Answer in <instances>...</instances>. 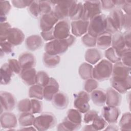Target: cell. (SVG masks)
Here are the masks:
<instances>
[{
    "mask_svg": "<svg viewBox=\"0 0 131 131\" xmlns=\"http://www.w3.org/2000/svg\"><path fill=\"white\" fill-rule=\"evenodd\" d=\"M75 40V37L71 34L66 39H54L46 43L45 46V52L53 55L62 54L68 50L69 47L74 43Z\"/></svg>",
    "mask_w": 131,
    "mask_h": 131,
    "instance_id": "obj_1",
    "label": "cell"
},
{
    "mask_svg": "<svg viewBox=\"0 0 131 131\" xmlns=\"http://www.w3.org/2000/svg\"><path fill=\"white\" fill-rule=\"evenodd\" d=\"M124 14L123 11L120 8L112 9L106 16V31L112 34L121 32L123 28Z\"/></svg>",
    "mask_w": 131,
    "mask_h": 131,
    "instance_id": "obj_2",
    "label": "cell"
},
{
    "mask_svg": "<svg viewBox=\"0 0 131 131\" xmlns=\"http://www.w3.org/2000/svg\"><path fill=\"white\" fill-rule=\"evenodd\" d=\"M113 65L107 59L99 61L93 67V78L97 81H104L109 79L112 74Z\"/></svg>",
    "mask_w": 131,
    "mask_h": 131,
    "instance_id": "obj_3",
    "label": "cell"
},
{
    "mask_svg": "<svg viewBox=\"0 0 131 131\" xmlns=\"http://www.w3.org/2000/svg\"><path fill=\"white\" fill-rule=\"evenodd\" d=\"M56 122V118L53 113L45 112L35 118L33 126L37 130H47L54 127Z\"/></svg>",
    "mask_w": 131,
    "mask_h": 131,
    "instance_id": "obj_4",
    "label": "cell"
},
{
    "mask_svg": "<svg viewBox=\"0 0 131 131\" xmlns=\"http://www.w3.org/2000/svg\"><path fill=\"white\" fill-rule=\"evenodd\" d=\"M106 16L104 14H100L89 21L88 33L97 37L106 31Z\"/></svg>",
    "mask_w": 131,
    "mask_h": 131,
    "instance_id": "obj_5",
    "label": "cell"
},
{
    "mask_svg": "<svg viewBox=\"0 0 131 131\" xmlns=\"http://www.w3.org/2000/svg\"><path fill=\"white\" fill-rule=\"evenodd\" d=\"M83 15L82 19L90 21L94 17L101 14L100 1H86L83 4Z\"/></svg>",
    "mask_w": 131,
    "mask_h": 131,
    "instance_id": "obj_6",
    "label": "cell"
},
{
    "mask_svg": "<svg viewBox=\"0 0 131 131\" xmlns=\"http://www.w3.org/2000/svg\"><path fill=\"white\" fill-rule=\"evenodd\" d=\"M90 95L85 91H81L75 95L74 106L75 108L81 114H85L90 109L89 102Z\"/></svg>",
    "mask_w": 131,
    "mask_h": 131,
    "instance_id": "obj_7",
    "label": "cell"
},
{
    "mask_svg": "<svg viewBox=\"0 0 131 131\" xmlns=\"http://www.w3.org/2000/svg\"><path fill=\"white\" fill-rule=\"evenodd\" d=\"M74 2V1H51L54 6L53 11L59 20H63L69 17L70 8Z\"/></svg>",
    "mask_w": 131,
    "mask_h": 131,
    "instance_id": "obj_8",
    "label": "cell"
},
{
    "mask_svg": "<svg viewBox=\"0 0 131 131\" xmlns=\"http://www.w3.org/2000/svg\"><path fill=\"white\" fill-rule=\"evenodd\" d=\"M112 88L120 94H125L131 88L130 76L127 77H117L112 76L111 78Z\"/></svg>",
    "mask_w": 131,
    "mask_h": 131,
    "instance_id": "obj_9",
    "label": "cell"
},
{
    "mask_svg": "<svg viewBox=\"0 0 131 131\" xmlns=\"http://www.w3.org/2000/svg\"><path fill=\"white\" fill-rule=\"evenodd\" d=\"M0 102L1 114L3 113V111L6 112L12 111L16 104V100L14 95L7 91H1Z\"/></svg>",
    "mask_w": 131,
    "mask_h": 131,
    "instance_id": "obj_10",
    "label": "cell"
},
{
    "mask_svg": "<svg viewBox=\"0 0 131 131\" xmlns=\"http://www.w3.org/2000/svg\"><path fill=\"white\" fill-rule=\"evenodd\" d=\"M59 19L55 14L52 12L41 15L39 20V27L41 31H47L52 29L58 22Z\"/></svg>",
    "mask_w": 131,
    "mask_h": 131,
    "instance_id": "obj_11",
    "label": "cell"
},
{
    "mask_svg": "<svg viewBox=\"0 0 131 131\" xmlns=\"http://www.w3.org/2000/svg\"><path fill=\"white\" fill-rule=\"evenodd\" d=\"M70 25L67 20L63 19L58 21L54 27L55 39H63L70 35Z\"/></svg>",
    "mask_w": 131,
    "mask_h": 131,
    "instance_id": "obj_12",
    "label": "cell"
},
{
    "mask_svg": "<svg viewBox=\"0 0 131 131\" xmlns=\"http://www.w3.org/2000/svg\"><path fill=\"white\" fill-rule=\"evenodd\" d=\"M120 115V110L118 106L106 105L102 110V117L109 124L117 123Z\"/></svg>",
    "mask_w": 131,
    "mask_h": 131,
    "instance_id": "obj_13",
    "label": "cell"
},
{
    "mask_svg": "<svg viewBox=\"0 0 131 131\" xmlns=\"http://www.w3.org/2000/svg\"><path fill=\"white\" fill-rule=\"evenodd\" d=\"M1 127L8 130H14L17 125V119L14 114L6 112L2 113L0 117Z\"/></svg>",
    "mask_w": 131,
    "mask_h": 131,
    "instance_id": "obj_14",
    "label": "cell"
},
{
    "mask_svg": "<svg viewBox=\"0 0 131 131\" xmlns=\"http://www.w3.org/2000/svg\"><path fill=\"white\" fill-rule=\"evenodd\" d=\"M25 39L23 32L17 28H11L7 33V40L13 46H19Z\"/></svg>",
    "mask_w": 131,
    "mask_h": 131,
    "instance_id": "obj_15",
    "label": "cell"
},
{
    "mask_svg": "<svg viewBox=\"0 0 131 131\" xmlns=\"http://www.w3.org/2000/svg\"><path fill=\"white\" fill-rule=\"evenodd\" d=\"M59 89V85L57 81L53 77H50L48 83L43 87V98L47 101H52L53 97L57 94Z\"/></svg>",
    "mask_w": 131,
    "mask_h": 131,
    "instance_id": "obj_16",
    "label": "cell"
},
{
    "mask_svg": "<svg viewBox=\"0 0 131 131\" xmlns=\"http://www.w3.org/2000/svg\"><path fill=\"white\" fill-rule=\"evenodd\" d=\"M89 21L83 19L73 20L71 24V32L74 36H81L88 32Z\"/></svg>",
    "mask_w": 131,
    "mask_h": 131,
    "instance_id": "obj_17",
    "label": "cell"
},
{
    "mask_svg": "<svg viewBox=\"0 0 131 131\" xmlns=\"http://www.w3.org/2000/svg\"><path fill=\"white\" fill-rule=\"evenodd\" d=\"M122 97L118 92L113 88H109L106 92V102L107 105L118 106L121 102Z\"/></svg>",
    "mask_w": 131,
    "mask_h": 131,
    "instance_id": "obj_18",
    "label": "cell"
},
{
    "mask_svg": "<svg viewBox=\"0 0 131 131\" xmlns=\"http://www.w3.org/2000/svg\"><path fill=\"white\" fill-rule=\"evenodd\" d=\"M18 61L23 70L34 68L36 65V58L31 53L25 52L19 55Z\"/></svg>",
    "mask_w": 131,
    "mask_h": 131,
    "instance_id": "obj_19",
    "label": "cell"
},
{
    "mask_svg": "<svg viewBox=\"0 0 131 131\" xmlns=\"http://www.w3.org/2000/svg\"><path fill=\"white\" fill-rule=\"evenodd\" d=\"M26 48L30 51H34L39 49L43 44V39L38 35H32L28 36L25 40Z\"/></svg>",
    "mask_w": 131,
    "mask_h": 131,
    "instance_id": "obj_20",
    "label": "cell"
},
{
    "mask_svg": "<svg viewBox=\"0 0 131 131\" xmlns=\"http://www.w3.org/2000/svg\"><path fill=\"white\" fill-rule=\"evenodd\" d=\"M112 47H113L119 53L120 57L123 51L127 48L125 44L122 33L121 32H118L114 33L112 36Z\"/></svg>",
    "mask_w": 131,
    "mask_h": 131,
    "instance_id": "obj_21",
    "label": "cell"
},
{
    "mask_svg": "<svg viewBox=\"0 0 131 131\" xmlns=\"http://www.w3.org/2000/svg\"><path fill=\"white\" fill-rule=\"evenodd\" d=\"M113 34L108 32L104 31L97 37L96 46L99 49L105 50L110 47L112 45Z\"/></svg>",
    "mask_w": 131,
    "mask_h": 131,
    "instance_id": "obj_22",
    "label": "cell"
},
{
    "mask_svg": "<svg viewBox=\"0 0 131 131\" xmlns=\"http://www.w3.org/2000/svg\"><path fill=\"white\" fill-rule=\"evenodd\" d=\"M130 76V68H129L121 61L115 63L113 67L112 76L117 77H127Z\"/></svg>",
    "mask_w": 131,
    "mask_h": 131,
    "instance_id": "obj_23",
    "label": "cell"
},
{
    "mask_svg": "<svg viewBox=\"0 0 131 131\" xmlns=\"http://www.w3.org/2000/svg\"><path fill=\"white\" fill-rule=\"evenodd\" d=\"M102 54L100 51L94 48L88 49L85 53L84 58L85 61L92 64H97L102 58Z\"/></svg>",
    "mask_w": 131,
    "mask_h": 131,
    "instance_id": "obj_24",
    "label": "cell"
},
{
    "mask_svg": "<svg viewBox=\"0 0 131 131\" xmlns=\"http://www.w3.org/2000/svg\"><path fill=\"white\" fill-rule=\"evenodd\" d=\"M83 15V4L74 1V3L70 8L69 17L71 19L77 20L82 19Z\"/></svg>",
    "mask_w": 131,
    "mask_h": 131,
    "instance_id": "obj_25",
    "label": "cell"
},
{
    "mask_svg": "<svg viewBox=\"0 0 131 131\" xmlns=\"http://www.w3.org/2000/svg\"><path fill=\"white\" fill-rule=\"evenodd\" d=\"M52 104L57 109L63 110L69 104V98L66 94L63 92H58L53 97Z\"/></svg>",
    "mask_w": 131,
    "mask_h": 131,
    "instance_id": "obj_26",
    "label": "cell"
},
{
    "mask_svg": "<svg viewBox=\"0 0 131 131\" xmlns=\"http://www.w3.org/2000/svg\"><path fill=\"white\" fill-rule=\"evenodd\" d=\"M36 73V71L34 68L22 70L20 77L24 83L27 85L31 86L35 84Z\"/></svg>",
    "mask_w": 131,
    "mask_h": 131,
    "instance_id": "obj_27",
    "label": "cell"
},
{
    "mask_svg": "<svg viewBox=\"0 0 131 131\" xmlns=\"http://www.w3.org/2000/svg\"><path fill=\"white\" fill-rule=\"evenodd\" d=\"M90 98L96 105L103 106L106 102V92L102 89H96L91 93Z\"/></svg>",
    "mask_w": 131,
    "mask_h": 131,
    "instance_id": "obj_28",
    "label": "cell"
},
{
    "mask_svg": "<svg viewBox=\"0 0 131 131\" xmlns=\"http://www.w3.org/2000/svg\"><path fill=\"white\" fill-rule=\"evenodd\" d=\"M13 73L9 67L8 63H4L1 67V84L7 85L10 83Z\"/></svg>",
    "mask_w": 131,
    "mask_h": 131,
    "instance_id": "obj_29",
    "label": "cell"
},
{
    "mask_svg": "<svg viewBox=\"0 0 131 131\" xmlns=\"http://www.w3.org/2000/svg\"><path fill=\"white\" fill-rule=\"evenodd\" d=\"M43 63L47 68H53L58 65L60 61L59 55H53L44 53L42 58Z\"/></svg>",
    "mask_w": 131,
    "mask_h": 131,
    "instance_id": "obj_30",
    "label": "cell"
},
{
    "mask_svg": "<svg viewBox=\"0 0 131 131\" xmlns=\"http://www.w3.org/2000/svg\"><path fill=\"white\" fill-rule=\"evenodd\" d=\"M93 67L92 64L88 62L82 63L79 67L78 73L80 77L83 80H87L93 78Z\"/></svg>",
    "mask_w": 131,
    "mask_h": 131,
    "instance_id": "obj_31",
    "label": "cell"
},
{
    "mask_svg": "<svg viewBox=\"0 0 131 131\" xmlns=\"http://www.w3.org/2000/svg\"><path fill=\"white\" fill-rule=\"evenodd\" d=\"M35 117L31 112L21 113L18 118V122L22 127H27L33 125Z\"/></svg>",
    "mask_w": 131,
    "mask_h": 131,
    "instance_id": "obj_32",
    "label": "cell"
},
{
    "mask_svg": "<svg viewBox=\"0 0 131 131\" xmlns=\"http://www.w3.org/2000/svg\"><path fill=\"white\" fill-rule=\"evenodd\" d=\"M43 88L42 86L37 84L31 85L29 89V97L31 99H36L41 100L43 98Z\"/></svg>",
    "mask_w": 131,
    "mask_h": 131,
    "instance_id": "obj_33",
    "label": "cell"
},
{
    "mask_svg": "<svg viewBox=\"0 0 131 131\" xmlns=\"http://www.w3.org/2000/svg\"><path fill=\"white\" fill-rule=\"evenodd\" d=\"M81 127L80 124H77L74 123L66 117V118L59 123L57 127V130H78Z\"/></svg>",
    "mask_w": 131,
    "mask_h": 131,
    "instance_id": "obj_34",
    "label": "cell"
},
{
    "mask_svg": "<svg viewBox=\"0 0 131 131\" xmlns=\"http://www.w3.org/2000/svg\"><path fill=\"white\" fill-rule=\"evenodd\" d=\"M66 118L71 122L77 124H81L82 115L81 113L77 110L71 108L68 110L67 113Z\"/></svg>",
    "mask_w": 131,
    "mask_h": 131,
    "instance_id": "obj_35",
    "label": "cell"
},
{
    "mask_svg": "<svg viewBox=\"0 0 131 131\" xmlns=\"http://www.w3.org/2000/svg\"><path fill=\"white\" fill-rule=\"evenodd\" d=\"M119 127L121 130H130L131 114L130 112H126L123 114L119 121Z\"/></svg>",
    "mask_w": 131,
    "mask_h": 131,
    "instance_id": "obj_36",
    "label": "cell"
},
{
    "mask_svg": "<svg viewBox=\"0 0 131 131\" xmlns=\"http://www.w3.org/2000/svg\"><path fill=\"white\" fill-rule=\"evenodd\" d=\"M104 55L107 60L112 63H115L121 60V57L119 53L112 47H110L105 50Z\"/></svg>",
    "mask_w": 131,
    "mask_h": 131,
    "instance_id": "obj_37",
    "label": "cell"
},
{
    "mask_svg": "<svg viewBox=\"0 0 131 131\" xmlns=\"http://www.w3.org/2000/svg\"><path fill=\"white\" fill-rule=\"evenodd\" d=\"M50 79V77L47 72L43 71H40L36 73L35 84H38L43 88L48 83Z\"/></svg>",
    "mask_w": 131,
    "mask_h": 131,
    "instance_id": "obj_38",
    "label": "cell"
},
{
    "mask_svg": "<svg viewBox=\"0 0 131 131\" xmlns=\"http://www.w3.org/2000/svg\"><path fill=\"white\" fill-rule=\"evenodd\" d=\"M91 125L94 130H101L106 127L107 123L102 116L98 115L92 121Z\"/></svg>",
    "mask_w": 131,
    "mask_h": 131,
    "instance_id": "obj_39",
    "label": "cell"
},
{
    "mask_svg": "<svg viewBox=\"0 0 131 131\" xmlns=\"http://www.w3.org/2000/svg\"><path fill=\"white\" fill-rule=\"evenodd\" d=\"M17 107L20 112H31L32 107L31 99L26 98L20 100L17 103Z\"/></svg>",
    "mask_w": 131,
    "mask_h": 131,
    "instance_id": "obj_40",
    "label": "cell"
},
{
    "mask_svg": "<svg viewBox=\"0 0 131 131\" xmlns=\"http://www.w3.org/2000/svg\"><path fill=\"white\" fill-rule=\"evenodd\" d=\"M96 39L97 37H95L88 32L83 35L81 38V41L83 44L87 47L91 48H94L96 46Z\"/></svg>",
    "mask_w": 131,
    "mask_h": 131,
    "instance_id": "obj_41",
    "label": "cell"
},
{
    "mask_svg": "<svg viewBox=\"0 0 131 131\" xmlns=\"http://www.w3.org/2000/svg\"><path fill=\"white\" fill-rule=\"evenodd\" d=\"M99 85L98 81L93 78L85 80L84 84V90L88 93H91L94 90L97 89Z\"/></svg>",
    "mask_w": 131,
    "mask_h": 131,
    "instance_id": "obj_42",
    "label": "cell"
},
{
    "mask_svg": "<svg viewBox=\"0 0 131 131\" xmlns=\"http://www.w3.org/2000/svg\"><path fill=\"white\" fill-rule=\"evenodd\" d=\"M40 13L41 15L52 12V5L49 1H38Z\"/></svg>",
    "mask_w": 131,
    "mask_h": 131,
    "instance_id": "obj_43",
    "label": "cell"
},
{
    "mask_svg": "<svg viewBox=\"0 0 131 131\" xmlns=\"http://www.w3.org/2000/svg\"><path fill=\"white\" fill-rule=\"evenodd\" d=\"M8 64L13 73L16 74L21 73L23 69L18 60L15 59H9L8 60Z\"/></svg>",
    "mask_w": 131,
    "mask_h": 131,
    "instance_id": "obj_44",
    "label": "cell"
},
{
    "mask_svg": "<svg viewBox=\"0 0 131 131\" xmlns=\"http://www.w3.org/2000/svg\"><path fill=\"white\" fill-rule=\"evenodd\" d=\"M120 61L125 66L131 67V51L130 49H127L122 52L121 55Z\"/></svg>",
    "mask_w": 131,
    "mask_h": 131,
    "instance_id": "obj_45",
    "label": "cell"
},
{
    "mask_svg": "<svg viewBox=\"0 0 131 131\" xmlns=\"http://www.w3.org/2000/svg\"><path fill=\"white\" fill-rule=\"evenodd\" d=\"M11 28L10 24L8 22L1 23L0 25V41L7 40V33L9 29Z\"/></svg>",
    "mask_w": 131,
    "mask_h": 131,
    "instance_id": "obj_46",
    "label": "cell"
},
{
    "mask_svg": "<svg viewBox=\"0 0 131 131\" xmlns=\"http://www.w3.org/2000/svg\"><path fill=\"white\" fill-rule=\"evenodd\" d=\"M28 7L30 13L33 17H38L41 14L38 1H33Z\"/></svg>",
    "mask_w": 131,
    "mask_h": 131,
    "instance_id": "obj_47",
    "label": "cell"
},
{
    "mask_svg": "<svg viewBox=\"0 0 131 131\" xmlns=\"http://www.w3.org/2000/svg\"><path fill=\"white\" fill-rule=\"evenodd\" d=\"M31 111L33 114L40 113L42 111V103L38 99H31Z\"/></svg>",
    "mask_w": 131,
    "mask_h": 131,
    "instance_id": "obj_48",
    "label": "cell"
},
{
    "mask_svg": "<svg viewBox=\"0 0 131 131\" xmlns=\"http://www.w3.org/2000/svg\"><path fill=\"white\" fill-rule=\"evenodd\" d=\"M1 56L4 54H10L13 51V46L7 41H1Z\"/></svg>",
    "mask_w": 131,
    "mask_h": 131,
    "instance_id": "obj_49",
    "label": "cell"
},
{
    "mask_svg": "<svg viewBox=\"0 0 131 131\" xmlns=\"http://www.w3.org/2000/svg\"><path fill=\"white\" fill-rule=\"evenodd\" d=\"M11 6L10 2L7 1H0L1 16H6L11 10Z\"/></svg>",
    "mask_w": 131,
    "mask_h": 131,
    "instance_id": "obj_50",
    "label": "cell"
},
{
    "mask_svg": "<svg viewBox=\"0 0 131 131\" xmlns=\"http://www.w3.org/2000/svg\"><path fill=\"white\" fill-rule=\"evenodd\" d=\"M98 115V112L95 110H89L85 113L83 118V121L86 124L92 123L96 116Z\"/></svg>",
    "mask_w": 131,
    "mask_h": 131,
    "instance_id": "obj_51",
    "label": "cell"
},
{
    "mask_svg": "<svg viewBox=\"0 0 131 131\" xmlns=\"http://www.w3.org/2000/svg\"><path fill=\"white\" fill-rule=\"evenodd\" d=\"M33 1H25V0H13L11 1V3L14 7L17 8H24L27 7H29Z\"/></svg>",
    "mask_w": 131,
    "mask_h": 131,
    "instance_id": "obj_52",
    "label": "cell"
},
{
    "mask_svg": "<svg viewBox=\"0 0 131 131\" xmlns=\"http://www.w3.org/2000/svg\"><path fill=\"white\" fill-rule=\"evenodd\" d=\"M101 8L105 10H110L114 9L116 6V1L106 0L100 1Z\"/></svg>",
    "mask_w": 131,
    "mask_h": 131,
    "instance_id": "obj_53",
    "label": "cell"
},
{
    "mask_svg": "<svg viewBox=\"0 0 131 131\" xmlns=\"http://www.w3.org/2000/svg\"><path fill=\"white\" fill-rule=\"evenodd\" d=\"M40 35L43 40L45 41H51L55 39L54 34V28L49 31H41L40 33Z\"/></svg>",
    "mask_w": 131,
    "mask_h": 131,
    "instance_id": "obj_54",
    "label": "cell"
},
{
    "mask_svg": "<svg viewBox=\"0 0 131 131\" xmlns=\"http://www.w3.org/2000/svg\"><path fill=\"white\" fill-rule=\"evenodd\" d=\"M130 15L124 14L123 18V28L125 29L126 31H130Z\"/></svg>",
    "mask_w": 131,
    "mask_h": 131,
    "instance_id": "obj_55",
    "label": "cell"
},
{
    "mask_svg": "<svg viewBox=\"0 0 131 131\" xmlns=\"http://www.w3.org/2000/svg\"><path fill=\"white\" fill-rule=\"evenodd\" d=\"M124 42L126 47L127 48L130 49L131 46V37H130V31H126L122 34Z\"/></svg>",
    "mask_w": 131,
    "mask_h": 131,
    "instance_id": "obj_56",
    "label": "cell"
},
{
    "mask_svg": "<svg viewBox=\"0 0 131 131\" xmlns=\"http://www.w3.org/2000/svg\"><path fill=\"white\" fill-rule=\"evenodd\" d=\"M122 10H123L124 14L130 15L131 12V2L130 1H125L124 4L121 6Z\"/></svg>",
    "mask_w": 131,
    "mask_h": 131,
    "instance_id": "obj_57",
    "label": "cell"
},
{
    "mask_svg": "<svg viewBox=\"0 0 131 131\" xmlns=\"http://www.w3.org/2000/svg\"><path fill=\"white\" fill-rule=\"evenodd\" d=\"M105 129H104V130H118V128H117V126L114 124H110L109 125H107L106 127H105Z\"/></svg>",
    "mask_w": 131,
    "mask_h": 131,
    "instance_id": "obj_58",
    "label": "cell"
},
{
    "mask_svg": "<svg viewBox=\"0 0 131 131\" xmlns=\"http://www.w3.org/2000/svg\"><path fill=\"white\" fill-rule=\"evenodd\" d=\"M83 130H94L92 125L90 124V125H87L86 126H84V128H83Z\"/></svg>",
    "mask_w": 131,
    "mask_h": 131,
    "instance_id": "obj_59",
    "label": "cell"
}]
</instances>
